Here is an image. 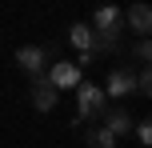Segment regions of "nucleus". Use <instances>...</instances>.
<instances>
[{"label": "nucleus", "mask_w": 152, "mask_h": 148, "mask_svg": "<svg viewBox=\"0 0 152 148\" xmlns=\"http://www.w3.org/2000/svg\"><path fill=\"white\" fill-rule=\"evenodd\" d=\"M108 100H104V88L92 84V80H80L76 84V124L80 120H92V116H104Z\"/></svg>", "instance_id": "nucleus-1"}, {"label": "nucleus", "mask_w": 152, "mask_h": 148, "mask_svg": "<svg viewBox=\"0 0 152 148\" xmlns=\"http://www.w3.org/2000/svg\"><path fill=\"white\" fill-rule=\"evenodd\" d=\"M88 28L96 32L100 40H116V44H120V32H124V8H116V4L96 8V12H92V20H88Z\"/></svg>", "instance_id": "nucleus-2"}, {"label": "nucleus", "mask_w": 152, "mask_h": 148, "mask_svg": "<svg viewBox=\"0 0 152 148\" xmlns=\"http://www.w3.org/2000/svg\"><path fill=\"white\" fill-rule=\"evenodd\" d=\"M44 80H48V84L56 88V92H76V84H80V80H84V72L76 68L72 60H56L52 68L44 72Z\"/></svg>", "instance_id": "nucleus-3"}, {"label": "nucleus", "mask_w": 152, "mask_h": 148, "mask_svg": "<svg viewBox=\"0 0 152 148\" xmlns=\"http://www.w3.org/2000/svg\"><path fill=\"white\" fill-rule=\"evenodd\" d=\"M136 92V76H132L124 64H116L112 72H108V80H104V100H124V96H132Z\"/></svg>", "instance_id": "nucleus-4"}, {"label": "nucleus", "mask_w": 152, "mask_h": 148, "mask_svg": "<svg viewBox=\"0 0 152 148\" xmlns=\"http://www.w3.org/2000/svg\"><path fill=\"white\" fill-rule=\"evenodd\" d=\"M16 64L36 80V76H44V72H48V52H44V48H36V44H24L20 52H16Z\"/></svg>", "instance_id": "nucleus-5"}, {"label": "nucleus", "mask_w": 152, "mask_h": 148, "mask_svg": "<svg viewBox=\"0 0 152 148\" xmlns=\"http://www.w3.org/2000/svg\"><path fill=\"white\" fill-rule=\"evenodd\" d=\"M100 128H104L112 140L128 136V132H132V116H128V108H120V104H116V108H104V124H100Z\"/></svg>", "instance_id": "nucleus-6"}, {"label": "nucleus", "mask_w": 152, "mask_h": 148, "mask_svg": "<svg viewBox=\"0 0 152 148\" xmlns=\"http://www.w3.org/2000/svg\"><path fill=\"white\" fill-rule=\"evenodd\" d=\"M124 28H132L140 40H148V32H152V8L148 4H132L128 12H124Z\"/></svg>", "instance_id": "nucleus-7"}, {"label": "nucleus", "mask_w": 152, "mask_h": 148, "mask_svg": "<svg viewBox=\"0 0 152 148\" xmlns=\"http://www.w3.org/2000/svg\"><path fill=\"white\" fill-rule=\"evenodd\" d=\"M56 100H60V92H56V88L48 84L44 76L32 80V108H36V112H52V108H56Z\"/></svg>", "instance_id": "nucleus-8"}, {"label": "nucleus", "mask_w": 152, "mask_h": 148, "mask_svg": "<svg viewBox=\"0 0 152 148\" xmlns=\"http://www.w3.org/2000/svg\"><path fill=\"white\" fill-rule=\"evenodd\" d=\"M68 40H72V48H76V56H96V32L88 28V24H72L68 28Z\"/></svg>", "instance_id": "nucleus-9"}, {"label": "nucleus", "mask_w": 152, "mask_h": 148, "mask_svg": "<svg viewBox=\"0 0 152 148\" xmlns=\"http://www.w3.org/2000/svg\"><path fill=\"white\" fill-rule=\"evenodd\" d=\"M88 144H92V148H116V140H112V136H108V132H104L100 124H96V128L88 132Z\"/></svg>", "instance_id": "nucleus-10"}, {"label": "nucleus", "mask_w": 152, "mask_h": 148, "mask_svg": "<svg viewBox=\"0 0 152 148\" xmlns=\"http://www.w3.org/2000/svg\"><path fill=\"white\" fill-rule=\"evenodd\" d=\"M132 132H136L140 144H152V120H136V124H132Z\"/></svg>", "instance_id": "nucleus-11"}, {"label": "nucleus", "mask_w": 152, "mask_h": 148, "mask_svg": "<svg viewBox=\"0 0 152 148\" xmlns=\"http://www.w3.org/2000/svg\"><path fill=\"white\" fill-rule=\"evenodd\" d=\"M132 56H136V60H140V64L148 68V60H152V44H148V40H140V44L132 48Z\"/></svg>", "instance_id": "nucleus-12"}, {"label": "nucleus", "mask_w": 152, "mask_h": 148, "mask_svg": "<svg viewBox=\"0 0 152 148\" xmlns=\"http://www.w3.org/2000/svg\"><path fill=\"white\" fill-rule=\"evenodd\" d=\"M136 92H140V96L152 92V72H148V68H140V76H136Z\"/></svg>", "instance_id": "nucleus-13"}]
</instances>
